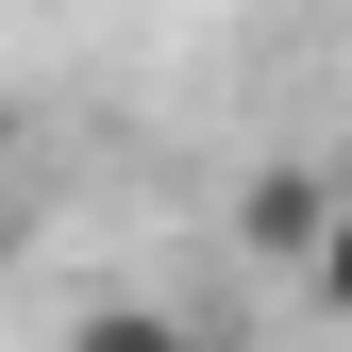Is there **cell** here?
Listing matches in <instances>:
<instances>
[{
    "label": "cell",
    "instance_id": "6da1fadb",
    "mask_svg": "<svg viewBox=\"0 0 352 352\" xmlns=\"http://www.w3.org/2000/svg\"><path fill=\"white\" fill-rule=\"evenodd\" d=\"M319 218H336L319 168H252V185H235V235H252V252H285V269L319 252Z\"/></svg>",
    "mask_w": 352,
    "mask_h": 352
},
{
    "label": "cell",
    "instance_id": "7a4b0ae2",
    "mask_svg": "<svg viewBox=\"0 0 352 352\" xmlns=\"http://www.w3.org/2000/svg\"><path fill=\"white\" fill-rule=\"evenodd\" d=\"M302 285H319V319H352V201L319 218V252H302Z\"/></svg>",
    "mask_w": 352,
    "mask_h": 352
},
{
    "label": "cell",
    "instance_id": "3957f363",
    "mask_svg": "<svg viewBox=\"0 0 352 352\" xmlns=\"http://www.w3.org/2000/svg\"><path fill=\"white\" fill-rule=\"evenodd\" d=\"M0 168H17V101H0Z\"/></svg>",
    "mask_w": 352,
    "mask_h": 352
}]
</instances>
